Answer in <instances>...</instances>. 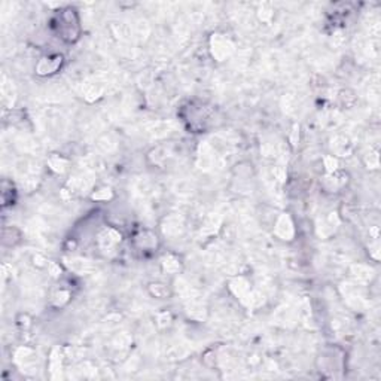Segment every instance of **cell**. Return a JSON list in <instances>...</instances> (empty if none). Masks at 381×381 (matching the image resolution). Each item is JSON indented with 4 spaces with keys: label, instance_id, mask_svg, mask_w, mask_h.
Here are the masks:
<instances>
[{
    "label": "cell",
    "instance_id": "obj_1",
    "mask_svg": "<svg viewBox=\"0 0 381 381\" xmlns=\"http://www.w3.org/2000/svg\"><path fill=\"white\" fill-rule=\"evenodd\" d=\"M209 49H210L212 57L216 61H225L234 54L236 45L228 36L215 33V35H212V38L209 41Z\"/></svg>",
    "mask_w": 381,
    "mask_h": 381
},
{
    "label": "cell",
    "instance_id": "obj_2",
    "mask_svg": "<svg viewBox=\"0 0 381 381\" xmlns=\"http://www.w3.org/2000/svg\"><path fill=\"white\" fill-rule=\"evenodd\" d=\"M230 289L241 301V304H244L247 307H252L258 299V293L252 290L250 283L244 277H236L234 280H231Z\"/></svg>",
    "mask_w": 381,
    "mask_h": 381
},
{
    "label": "cell",
    "instance_id": "obj_3",
    "mask_svg": "<svg viewBox=\"0 0 381 381\" xmlns=\"http://www.w3.org/2000/svg\"><path fill=\"white\" fill-rule=\"evenodd\" d=\"M295 224L289 213H282L274 224V234L283 241H292L295 238Z\"/></svg>",
    "mask_w": 381,
    "mask_h": 381
},
{
    "label": "cell",
    "instance_id": "obj_4",
    "mask_svg": "<svg viewBox=\"0 0 381 381\" xmlns=\"http://www.w3.org/2000/svg\"><path fill=\"white\" fill-rule=\"evenodd\" d=\"M61 64H63V57L60 54H48L38 61L36 73L39 76H51L61 67Z\"/></svg>",
    "mask_w": 381,
    "mask_h": 381
},
{
    "label": "cell",
    "instance_id": "obj_5",
    "mask_svg": "<svg viewBox=\"0 0 381 381\" xmlns=\"http://www.w3.org/2000/svg\"><path fill=\"white\" fill-rule=\"evenodd\" d=\"M122 240V236L119 231H116L115 228H103L98 236H97V243L98 247L104 252H110L113 250Z\"/></svg>",
    "mask_w": 381,
    "mask_h": 381
},
{
    "label": "cell",
    "instance_id": "obj_6",
    "mask_svg": "<svg viewBox=\"0 0 381 381\" xmlns=\"http://www.w3.org/2000/svg\"><path fill=\"white\" fill-rule=\"evenodd\" d=\"M36 359H38V354L33 348L27 347V345H21L15 350L14 353V360L15 363L24 371H29L32 368H35L36 365Z\"/></svg>",
    "mask_w": 381,
    "mask_h": 381
},
{
    "label": "cell",
    "instance_id": "obj_7",
    "mask_svg": "<svg viewBox=\"0 0 381 381\" xmlns=\"http://www.w3.org/2000/svg\"><path fill=\"white\" fill-rule=\"evenodd\" d=\"M185 228V224H183V219L177 215H171L168 218L164 219V224H162V233L165 237L168 238H176L182 234Z\"/></svg>",
    "mask_w": 381,
    "mask_h": 381
},
{
    "label": "cell",
    "instance_id": "obj_8",
    "mask_svg": "<svg viewBox=\"0 0 381 381\" xmlns=\"http://www.w3.org/2000/svg\"><path fill=\"white\" fill-rule=\"evenodd\" d=\"M134 244L140 250H153L158 246V237L149 230H142L134 236Z\"/></svg>",
    "mask_w": 381,
    "mask_h": 381
},
{
    "label": "cell",
    "instance_id": "obj_9",
    "mask_svg": "<svg viewBox=\"0 0 381 381\" xmlns=\"http://www.w3.org/2000/svg\"><path fill=\"white\" fill-rule=\"evenodd\" d=\"M331 149L333 152V156H348L351 153V143L345 136H335L331 143Z\"/></svg>",
    "mask_w": 381,
    "mask_h": 381
},
{
    "label": "cell",
    "instance_id": "obj_10",
    "mask_svg": "<svg viewBox=\"0 0 381 381\" xmlns=\"http://www.w3.org/2000/svg\"><path fill=\"white\" fill-rule=\"evenodd\" d=\"M345 182H347V177L342 173L335 171L332 174H326V177H325V188L328 190H331V192H336L339 188L344 186Z\"/></svg>",
    "mask_w": 381,
    "mask_h": 381
},
{
    "label": "cell",
    "instance_id": "obj_11",
    "mask_svg": "<svg viewBox=\"0 0 381 381\" xmlns=\"http://www.w3.org/2000/svg\"><path fill=\"white\" fill-rule=\"evenodd\" d=\"M161 267H162V270H164L165 273H168V274H179L180 270H182V264H180L179 258L174 256V255H171V253L165 255V256L161 259Z\"/></svg>",
    "mask_w": 381,
    "mask_h": 381
},
{
    "label": "cell",
    "instance_id": "obj_12",
    "mask_svg": "<svg viewBox=\"0 0 381 381\" xmlns=\"http://www.w3.org/2000/svg\"><path fill=\"white\" fill-rule=\"evenodd\" d=\"M63 359H64L63 351H61L58 347L52 348L51 356H49V369H51V375H52V378H55V377H57V374H55V372H60V371H61V368H63Z\"/></svg>",
    "mask_w": 381,
    "mask_h": 381
},
{
    "label": "cell",
    "instance_id": "obj_13",
    "mask_svg": "<svg viewBox=\"0 0 381 381\" xmlns=\"http://www.w3.org/2000/svg\"><path fill=\"white\" fill-rule=\"evenodd\" d=\"M69 265V268L76 273V274H87L91 270V262L84 259V258H72L69 259V262H66Z\"/></svg>",
    "mask_w": 381,
    "mask_h": 381
},
{
    "label": "cell",
    "instance_id": "obj_14",
    "mask_svg": "<svg viewBox=\"0 0 381 381\" xmlns=\"http://www.w3.org/2000/svg\"><path fill=\"white\" fill-rule=\"evenodd\" d=\"M48 165H49V168H51L54 173L61 174V173H64V171L67 170L69 161H67L66 158H63V156L57 155V153H52V155L48 158Z\"/></svg>",
    "mask_w": 381,
    "mask_h": 381
},
{
    "label": "cell",
    "instance_id": "obj_15",
    "mask_svg": "<svg viewBox=\"0 0 381 381\" xmlns=\"http://www.w3.org/2000/svg\"><path fill=\"white\" fill-rule=\"evenodd\" d=\"M72 295H70V290L69 289H64V287H60L57 289L52 296H51V302L54 307H64L69 301H70Z\"/></svg>",
    "mask_w": 381,
    "mask_h": 381
},
{
    "label": "cell",
    "instance_id": "obj_16",
    "mask_svg": "<svg viewBox=\"0 0 381 381\" xmlns=\"http://www.w3.org/2000/svg\"><path fill=\"white\" fill-rule=\"evenodd\" d=\"M91 198L95 201H109L113 198V192L112 189L107 186H101L98 189H94V192L91 194Z\"/></svg>",
    "mask_w": 381,
    "mask_h": 381
},
{
    "label": "cell",
    "instance_id": "obj_17",
    "mask_svg": "<svg viewBox=\"0 0 381 381\" xmlns=\"http://www.w3.org/2000/svg\"><path fill=\"white\" fill-rule=\"evenodd\" d=\"M149 293L155 298H167L170 295V289L167 287V285H162V283H150L149 285Z\"/></svg>",
    "mask_w": 381,
    "mask_h": 381
},
{
    "label": "cell",
    "instance_id": "obj_18",
    "mask_svg": "<svg viewBox=\"0 0 381 381\" xmlns=\"http://www.w3.org/2000/svg\"><path fill=\"white\" fill-rule=\"evenodd\" d=\"M256 15H258L259 21H262V23H270V21L273 20V17H274V11H273V8H271L270 5H262V6H259Z\"/></svg>",
    "mask_w": 381,
    "mask_h": 381
},
{
    "label": "cell",
    "instance_id": "obj_19",
    "mask_svg": "<svg viewBox=\"0 0 381 381\" xmlns=\"http://www.w3.org/2000/svg\"><path fill=\"white\" fill-rule=\"evenodd\" d=\"M323 167L326 174H332L335 171H338V159L333 155H326L323 156Z\"/></svg>",
    "mask_w": 381,
    "mask_h": 381
},
{
    "label": "cell",
    "instance_id": "obj_20",
    "mask_svg": "<svg viewBox=\"0 0 381 381\" xmlns=\"http://www.w3.org/2000/svg\"><path fill=\"white\" fill-rule=\"evenodd\" d=\"M362 270L363 271H360V268H359V265H354L353 268H351V271H353V276L357 279V280H360V282H366V280H369L371 279V268L369 267H366V265H362Z\"/></svg>",
    "mask_w": 381,
    "mask_h": 381
},
{
    "label": "cell",
    "instance_id": "obj_21",
    "mask_svg": "<svg viewBox=\"0 0 381 381\" xmlns=\"http://www.w3.org/2000/svg\"><path fill=\"white\" fill-rule=\"evenodd\" d=\"M103 94V87L101 85H91L88 90H87V93H85V98L88 100V101H94V100H97L100 95Z\"/></svg>",
    "mask_w": 381,
    "mask_h": 381
},
{
    "label": "cell",
    "instance_id": "obj_22",
    "mask_svg": "<svg viewBox=\"0 0 381 381\" xmlns=\"http://www.w3.org/2000/svg\"><path fill=\"white\" fill-rule=\"evenodd\" d=\"M149 158H153V164L159 165V164H162V162L167 159V150H165L164 147H155V149L150 152Z\"/></svg>",
    "mask_w": 381,
    "mask_h": 381
},
{
    "label": "cell",
    "instance_id": "obj_23",
    "mask_svg": "<svg viewBox=\"0 0 381 381\" xmlns=\"http://www.w3.org/2000/svg\"><path fill=\"white\" fill-rule=\"evenodd\" d=\"M156 323H158V326H161V328L168 326V325L171 323V314H170L168 311H161V313H158V314H156Z\"/></svg>",
    "mask_w": 381,
    "mask_h": 381
},
{
    "label": "cell",
    "instance_id": "obj_24",
    "mask_svg": "<svg viewBox=\"0 0 381 381\" xmlns=\"http://www.w3.org/2000/svg\"><path fill=\"white\" fill-rule=\"evenodd\" d=\"M365 162L368 168H377L378 167V153L377 152H369L365 158Z\"/></svg>",
    "mask_w": 381,
    "mask_h": 381
},
{
    "label": "cell",
    "instance_id": "obj_25",
    "mask_svg": "<svg viewBox=\"0 0 381 381\" xmlns=\"http://www.w3.org/2000/svg\"><path fill=\"white\" fill-rule=\"evenodd\" d=\"M47 268H48V273H49L52 277H60V276H61V267H60L57 262H49Z\"/></svg>",
    "mask_w": 381,
    "mask_h": 381
},
{
    "label": "cell",
    "instance_id": "obj_26",
    "mask_svg": "<svg viewBox=\"0 0 381 381\" xmlns=\"http://www.w3.org/2000/svg\"><path fill=\"white\" fill-rule=\"evenodd\" d=\"M33 262H35V265L38 267V268H45V267H48V261L45 259V256L44 255H41V253H36L35 256H33Z\"/></svg>",
    "mask_w": 381,
    "mask_h": 381
},
{
    "label": "cell",
    "instance_id": "obj_27",
    "mask_svg": "<svg viewBox=\"0 0 381 381\" xmlns=\"http://www.w3.org/2000/svg\"><path fill=\"white\" fill-rule=\"evenodd\" d=\"M298 139H299V125H298V124H295V125H293V128H292V137H290L292 144H296Z\"/></svg>",
    "mask_w": 381,
    "mask_h": 381
}]
</instances>
